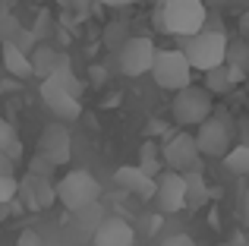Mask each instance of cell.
Instances as JSON below:
<instances>
[{"instance_id":"obj_1","label":"cell","mask_w":249,"mask_h":246,"mask_svg":"<svg viewBox=\"0 0 249 246\" xmlns=\"http://www.w3.org/2000/svg\"><path fill=\"white\" fill-rule=\"evenodd\" d=\"M158 25L177 38H189L205 29V3L202 0H167L158 6Z\"/></svg>"},{"instance_id":"obj_2","label":"cell","mask_w":249,"mask_h":246,"mask_svg":"<svg viewBox=\"0 0 249 246\" xmlns=\"http://www.w3.org/2000/svg\"><path fill=\"white\" fill-rule=\"evenodd\" d=\"M227 35L224 32H214V29H202L196 32V35H189L186 41H183V51H186L189 63H193L196 70H202V73H208V70L221 67V63L227 60Z\"/></svg>"},{"instance_id":"obj_3","label":"cell","mask_w":249,"mask_h":246,"mask_svg":"<svg viewBox=\"0 0 249 246\" xmlns=\"http://www.w3.org/2000/svg\"><path fill=\"white\" fill-rule=\"evenodd\" d=\"M170 114L180 126H199L212 117V92L205 86H186L174 92L170 101Z\"/></svg>"},{"instance_id":"obj_4","label":"cell","mask_w":249,"mask_h":246,"mask_svg":"<svg viewBox=\"0 0 249 246\" xmlns=\"http://www.w3.org/2000/svg\"><path fill=\"white\" fill-rule=\"evenodd\" d=\"M193 63H189L186 51H158L155 57V67H152V76L161 88L167 92H180V88L193 86Z\"/></svg>"},{"instance_id":"obj_5","label":"cell","mask_w":249,"mask_h":246,"mask_svg":"<svg viewBox=\"0 0 249 246\" xmlns=\"http://www.w3.org/2000/svg\"><path fill=\"white\" fill-rule=\"evenodd\" d=\"M196 142H199V152L208 155V158L227 155L231 152V142H233V120L227 114H212L205 123H199Z\"/></svg>"},{"instance_id":"obj_6","label":"cell","mask_w":249,"mask_h":246,"mask_svg":"<svg viewBox=\"0 0 249 246\" xmlns=\"http://www.w3.org/2000/svg\"><path fill=\"white\" fill-rule=\"evenodd\" d=\"M57 193H60V202L67 205L70 211H79L85 205L98 202L101 186H98V180L91 177L89 171H70L67 177L57 183Z\"/></svg>"},{"instance_id":"obj_7","label":"cell","mask_w":249,"mask_h":246,"mask_svg":"<svg viewBox=\"0 0 249 246\" xmlns=\"http://www.w3.org/2000/svg\"><path fill=\"white\" fill-rule=\"evenodd\" d=\"M155 57H158V51H155L152 38H145V35L126 38V41L120 44V51H117V63H120V73H123V76L152 73Z\"/></svg>"},{"instance_id":"obj_8","label":"cell","mask_w":249,"mask_h":246,"mask_svg":"<svg viewBox=\"0 0 249 246\" xmlns=\"http://www.w3.org/2000/svg\"><path fill=\"white\" fill-rule=\"evenodd\" d=\"M41 101L54 111V117H60V120H79V114H82L79 95H73L63 82H57L54 76L41 79Z\"/></svg>"},{"instance_id":"obj_9","label":"cell","mask_w":249,"mask_h":246,"mask_svg":"<svg viewBox=\"0 0 249 246\" xmlns=\"http://www.w3.org/2000/svg\"><path fill=\"white\" fill-rule=\"evenodd\" d=\"M161 152H164L167 167H174V171H180V174H186V171H193V167H199V158H202L199 142H196V136H189V133L170 136Z\"/></svg>"},{"instance_id":"obj_10","label":"cell","mask_w":249,"mask_h":246,"mask_svg":"<svg viewBox=\"0 0 249 246\" xmlns=\"http://www.w3.org/2000/svg\"><path fill=\"white\" fill-rule=\"evenodd\" d=\"M158 209L164 211V215H174V211H180V209H186V177H183L180 171H164L158 177Z\"/></svg>"},{"instance_id":"obj_11","label":"cell","mask_w":249,"mask_h":246,"mask_svg":"<svg viewBox=\"0 0 249 246\" xmlns=\"http://www.w3.org/2000/svg\"><path fill=\"white\" fill-rule=\"evenodd\" d=\"M114 180H117V186H123L126 193H133V196H139V199H155V196H158V177L145 174L139 164L117 167Z\"/></svg>"},{"instance_id":"obj_12","label":"cell","mask_w":249,"mask_h":246,"mask_svg":"<svg viewBox=\"0 0 249 246\" xmlns=\"http://www.w3.org/2000/svg\"><path fill=\"white\" fill-rule=\"evenodd\" d=\"M38 152L44 155V158H51L57 167L67 164L70 161V129L63 126V123H51V126H44L41 139H38Z\"/></svg>"},{"instance_id":"obj_13","label":"cell","mask_w":249,"mask_h":246,"mask_svg":"<svg viewBox=\"0 0 249 246\" xmlns=\"http://www.w3.org/2000/svg\"><path fill=\"white\" fill-rule=\"evenodd\" d=\"M91 237H95V246H133L136 243V230L123 218H104Z\"/></svg>"},{"instance_id":"obj_14","label":"cell","mask_w":249,"mask_h":246,"mask_svg":"<svg viewBox=\"0 0 249 246\" xmlns=\"http://www.w3.org/2000/svg\"><path fill=\"white\" fill-rule=\"evenodd\" d=\"M243 76H246L243 67L224 60L221 67H214V70H208V73H205V88L212 95H224V92H231L237 82H243Z\"/></svg>"},{"instance_id":"obj_15","label":"cell","mask_w":249,"mask_h":246,"mask_svg":"<svg viewBox=\"0 0 249 246\" xmlns=\"http://www.w3.org/2000/svg\"><path fill=\"white\" fill-rule=\"evenodd\" d=\"M0 57H3V67L10 76H16V79H29V76H35V67H32V57L25 48H19L16 41H3L0 44Z\"/></svg>"},{"instance_id":"obj_16","label":"cell","mask_w":249,"mask_h":246,"mask_svg":"<svg viewBox=\"0 0 249 246\" xmlns=\"http://www.w3.org/2000/svg\"><path fill=\"white\" fill-rule=\"evenodd\" d=\"M183 177H186V202L193 205V209L205 205L212 193H208V183H205V177H202V171H199V167H193V171H186Z\"/></svg>"},{"instance_id":"obj_17","label":"cell","mask_w":249,"mask_h":246,"mask_svg":"<svg viewBox=\"0 0 249 246\" xmlns=\"http://www.w3.org/2000/svg\"><path fill=\"white\" fill-rule=\"evenodd\" d=\"M164 152H158V148H155V142H145V145H142V155H139V167L145 174H152V177H161V174H164Z\"/></svg>"},{"instance_id":"obj_18","label":"cell","mask_w":249,"mask_h":246,"mask_svg":"<svg viewBox=\"0 0 249 246\" xmlns=\"http://www.w3.org/2000/svg\"><path fill=\"white\" fill-rule=\"evenodd\" d=\"M29 177V183L35 186V196H38V202H41V209H51L54 205V199H60V193H57V186L51 183V177H41V174H25Z\"/></svg>"},{"instance_id":"obj_19","label":"cell","mask_w":249,"mask_h":246,"mask_svg":"<svg viewBox=\"0 0 249 246\" xmlns=\"http://www.w3.org/2000/svg\"><path fill=\"white\" fill-rule=\"evenodd\" d=\"M57 57H60V54H54L51 48H35V54H32V67H35V76L48 79V76L54 73V67H57Z\"/></svg>"},{"instance_id":"obj_20","label":"cell","mask_w":249,"mask_h":246,"mask_svg":"<svg viewBox=\"0 0 249 246\" xmlns=\"http://www.w3.org/2000/svg\"><path fill=\"white\" fill-rule=\"evenodd\" d=\"M224 164L231 167L233 174H243V177H249V145L231 148V152L224 155Z\"/></svg>"},{"instance_id":"obj_21","label":"cell","mask_w":249,"mask_h":246,"mask_svg":"<svg viewBox=\"0 0 249 246\" xmlns=\"http://www.w3.org/2000/svg\"><path fill=\"white\" fill-rule=\"evenodd\" d=\"M76 221H79V228H89L91 234H95V228L104 221V215H101V209H98V202H91V205H85V209L76 211Z\"/></svg>"},{"instance_id":"obj_22","label":"cell","mask_w":249,"mask_h":246,"mask_svg":"<svg viewBox=\"0 0 249 246\" xmlns=\"http://www.w3.org/2000/svg\"><path fill=\"white\" fill-rule=\"evenodd\" d=\"M19 196V180L13 174H0V205H10Z\"/></svg>"},{"instance_id":"obj_23","label":"cell","mask_w":249,"mask_h":246,"mask_svg":"<svg viewBox=\"0 0 249 246\" xmlns=\"http://www.w3.org/2000/svg\"><path fill=\"white\" fill-rule=\"evenodd\" d=\"M19 199H22V205L29 211H38V209H41V202H38V196H35V186L29 183V177L19 180Z\"/></svg>"},{"instance_id":"obj_24","label":"cell","mask_w":249,"mask_h":246,"mask_svg":"<svg viewBox=\"0 0 249 246\" xmlns=\"http://www.w3.org/2000/svg\"><path fill=\"white\" fill-rule=\"evenodd\" d=\"M227 60L231 63H237V67H243V70H249V48L246 44H231V48H227Z\"/></svg>"},{"instance_id":"obj_25","label":"cell","mask_w":249,"mask_h":246,"mask_svg":"<svg viewBox=\"0 0 249 246\" xmlns=\"http://www.w3.org/2000/svg\"><path fill=\"white\" fill-rule=\"evenodd\" d=\"M54 167H57V164H54L51 158H44L41 152H38L35 158L29 161V171H32V174H41V177H51V174H54Z\"/></svg>"},{"instance_id":"obj_26","label":"cell","mask_w":249,"mask_h":246,"mask_svg":"<svg viewBox=\"0 0 249 246\" xmlns=\"http://www.w3.org/2000/svg\"><path fill=\"white\" fill-rule=\"evenodd\" d=\"M13 142H16V129H13L10 120L0 117V148H10Z\"/></svg>"},{"instance_id":"obj_27","label":"cell","mask_w":249,"mask_h":246,"mask_svg":"<svg viewBox=\"0 0 249 246\" xmlns=\"http://www.w3.org/2000/svg\"><path fill=\"white\" fill-rule=\"evenodd\" d=\"M158 246H196V243H193V237H186V234H174V237H164Z\"/></svg>"},{"instance_id":"obj_28","label":"cell","mask_w":249,"mask_h":246,"mask_svg":"<svg viewBox=\"0 0 249 246\" xmlns=\"http://www.w3.org/2000/svg\"><path fill=\"white\" fill-rule=\"evenodd\" d=\"M16 246H41V237H38L35 230H22L19 240H16Z\"/></svg>"},{"instance_id":"obj_29","label":"cell","mask_w":249,"mask_h":246,"mask_svg":"<svg viewBox=\"0 0 249 246\" xmlns=\"http://www.w3.org/2000/svg\"><path fill=\"white\" fill-rule=\"evenodd\" d=\"M0 174H13V158L6 148H0Z\"/></svg>"},{"instance_id":"obj_30","label":"cell","mask_w":249,"mask_h":246,"mask_svg":"<svg viewBox=\"0 0 249 246\" xmlns=\"http://www.w3.org/2000/svg\"><path fill=\"white\" fill-rule=\"evenodd\" d=\"M104 6H129V3H139V0H98Z\"/></svg>"},{"instance_id":"obj_31","label":"cell","mask_w":249,"mask_h":246,"mask_svg":"<svg viewBox=\"0 0 249 246\" xmlns=\"http://www.w3.org/2000/svg\"><path fill=\"white\" fill-rule=\"evenodd\" d=\"M240 32H243V35L249 38V10L243 13V16H240Z\"/></svg>"},{"instance_id":"obj_32","label":"cell","mask_w":249,"mask_h":246,"mask_svg":"<svg viewBox=\"0 0 249 246\" xmlns=\"http://www.w3.org/2000/svg\"><path fill=\"white\" fill-rule=\"evenodd\" d=\"M6 152H10V158H19V155H22V145H19V139H16V142H13V145H10V148H6Z\"/></svg>"},{"instance_id":"obj_33","label":"cell","mask_w":249,"mask_h":246,"mask_svg":"<svg viewBox=\"0 0 249 246\" xmlns=\"http://www.w3.org/2000/svg\"><path fill=\"white\" fill-rule=\"evenodd\" d=\"M13 88H16L13 82H3V79H0V92H13Z\"/></svg>"}]
</instances>
